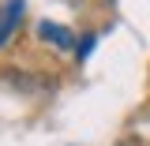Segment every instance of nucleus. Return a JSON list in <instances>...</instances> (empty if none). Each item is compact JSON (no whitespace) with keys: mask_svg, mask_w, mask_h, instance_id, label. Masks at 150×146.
Listing matches in <instances>:
<instances>
[{"mask_svg":"<svg viewBox=\"0 0 150 146\" xmlns=\"http://www.w3.org/2000/svg\"><path fill=\"white\" fill-rule=\"evenodd\" d=\"M38 34L45 37V41H53V45H71V34L68 30H60V26H53V23H41V30Z\"/></svg>","mask_w":150,"mask_h":146,"instance_id":"f257e3e1","label":"nucleus"},{"mask_svg":"<svg viewBox=\"0 0 150 146\" xmlns=\"http://www.w3.org/2000/svg\"><path fill=\"white\" fill-rule=\"evenodd\" d=\"M15 15H19V0H11V4L4 8V15H0V41L8 37V30H11V26H15V23H11Z\"/></svg>","mask_w":150,"mask_h":146,"instance_id":"f03ea898","label":"nucleus"}]
</instances>
